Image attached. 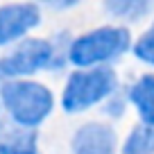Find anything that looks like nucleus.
Returning <instances> with one entry per match:
<instances>
[{"instance_id": "nucleus-1", "label": "nucleus", "mask_w": 154, "mask_h": 154, "mask_svg": "<svg viewBox=\"0 0 154 154\" xmlns=\"http://www.w3.org/2000/svg\"><path fill=\"white\" fill-rule=\"evenodd\" d=\"M116 86H118V77H116V70L109 66L77 70L68 77L61 104L66 111L77 113V111H84L97 102L106 100L116 91Z\"/></svg>"}, {"instance_id": "nucleus-12", "label": "nucleus", "mask_w": 154, "mask_h": 154, "mask_svg": "<svg viewBox=\"0 0 154 154\" xmlns=\"http://www.w3.org/2000/svg\"><path fill=\"white\" fill-rule=\"evenodd\" d=\"M41 2H45V5H50V7H57V9H66V7L77 5L79 0H41Z\"/></svg>"}, {"instance_id": "nucleus-8", "label": "nucleus", "mask_w": 154, "mask_h": 154, "mask_svg": "<svg viewBox=\"0 0 154 154\" xmlns=\"http://www.w3.org/2000/svg\"><path fill=\"white\" fill-rule=\"evenodd\" d=\"M104 9L111 18L125 23H140L154 9V0H104Z\"/></svg>"}, {"instance_id": "nucleus-3", "label": "nucleus", "mask_w": 154, "mask_h": 154, "mask_svg": "<svg viewBox=\"0 0 154 154\" xmlns=\"http://www.w3.org/2000/svg\"><path fill=\"white\" fill-rule=\"evenodd\" d=\"M2 102L20 127H36L52 111V93L36 82H9L2 86Z\"/></svg>"}, {"instance_id": "nucleus-4", "label": "nucleus", "mask_w": 154, "mask_h": 154, "mask_svg": "<svg viewBox=\"0 0 154 154\" xmlns=\"http://www.w3.org/2000/svg\"><path fill=\"white\" fill-rule=\"evenodd\" d=\"M54 48L50 41L45 38H27L18 45L16 50H11L7 57L0 59V72L2 75H32V72L48 68L52 63Z\"/></svg>"}, {"instance_id": "nucleus-11", "label": "nucleus", "mask_w": 154, "mask_h": 154, "mask_svg": "<svg viewBox=\"0 0 154 154\" xmlns=\"http://www.w3.org/2000/svg\"><path fill=\"white\" fill-rule=\"evenodd\" d=\"M131 52L136 59H140L147 66H154V23L136 38V43L131 45Z\"/></svg>"}, {"instance_id": "nucleus-2", "label": "nucleus", "mask_w": 154, "mask_h": 154, "mask_svg": "<svg viewBox=\"0 0 154 154\" xmlns=\"http://www.w3.org/2000/svg\"><path fill=\"white\" fill-rule=\"evenodd\" d=\"M127 50H131V34L127 27H97L77 38L70 45L68 57L75 66L88 68L111 61Z\"/></svg>"}, {"instance_id": "nucleus-10", "label": "nucleus", "mask_w": 154, "mask_h": 154, "mask_svg": "<svg viewBox=\"0 0 154 154\" xmlns=\"http://www.w3.org/2000/svg\"><path fill=\"white\" fill-rule=\"evenodd\" d=\"M122 154H154V125H138L122 145Z\"/></svg>"}, {"instance_id": "nucleus-7", "label": "nucleus", "mask_w": 154, "mask_h": 154, "mask_svg": "<svg viewBox=\"0 0 154 154\" xmlns=\"http://www.w3.org/2000/svg\"><path fill=\"white\" fill-rule=\"evenodd\" d=\"M129 102L136 106L140 120L145 125H154V75H140L129 88Z\"/></svg>"}, {"instance_id": "nucleus-6", "label": "nucleus", "mask_w": 154, "mask_h": 154, "mask_svg": "<svg viewBox=\"0 0 154 154\" xmlns=\"http://www.w3.org/2000/svg\"><path fill=\"white\" fill-rule=\"evenodd\" d=\"M75 154H116V131L104 122H86L72 138Z\"/></svg>"}, {"instance_id": "nucleus-5", "label": "nucleus", "mask_w": 154, "mask_h": 154, "mask_svg": "<svg viewBox=\"0 0 154 154\" xmlns=\"http://www.w3.org/2000/svg\"><path fill=\"white\" fill-rule=\"evenodd\" d=\"M41 14L38 7L29 2H16V5L0 7V45H7L23 34H27L32 27H36Z\"/></svg>"}, {"instance_id": "nucleus-9", "label": "nucleus", "mask_w": 154, "mask_h": 154, "mask_svg": "<svg viewBox=\"0 0 154 154\" xmlns=\"http://www.w3.org/2000/svg\"><path fill=\"white\" fill-rule=\"evenodd\" d=\"M36 134L29 129H14L0 140V154H34Z\"/></svg>"}]
</instances>
